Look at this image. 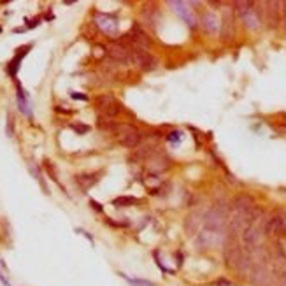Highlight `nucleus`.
<instances>
[{
    "label": "nucleus",
    "instance_id": "nucleus-11",
    "mask_svg": "<svg viewBox=\"0 0 286 286\" xmlns=\"http://www.w3.org/2000/svg\"><path fill=\"white\" fill-rule=\"evenodd\" d=\"M169 6L174 7V11H176V13L179 14L183 19H185L186 25L192 27V29H195L197 19H195V16H193L192 9H190V4L188 2H181V0H179V2H169Z\"/></svg>",
    "mask_w": 286,
    "mask_h": 286
},
{
    "label": "nucleus",
    "instance_id": "nucleus-27",
    "mask_svg": "<svg viewBox=\"0 0 286 286\" xmlns=\"http://www.w3.org/2000/svg\"><path fill=\"white\" fill-rule=\"evenodd\" d=\"M90 205H91V207L95 209V211L102 213V207H100V204H98V202H95V200H90Z\"/></svg>",
    "mask_w": 286,
    "mask_h": 286
},
{
    "label": "nucleus",
    "instance_id": "nucleus-15",
    "mask_svg": "<svg viewBox=\"0 0 286 286\" xmlns=\"http://www.w3.org/2000/svg\"><path fill=\"white\" fill-rule=\"evenodd\" d=\"M284 226V214H272L265 218V236H276Z\"/></svg>",
    "mask_w": 286,
    "mask_h": 286
},
{
    "label": "nucleus",
    "instance_id": "nucleus-20",
    "mask_svg": "<svg viewBox=\"0 0 286 286\" xmlns=\"http://www.w3.org/2000/svg\"><path fill=\"white\" fill-rule=\"evenodd\" d=\"M97 126L100 130H104V132H116V128H118L116 121H113V118L104 116V114H100V116L97 118Z\"/></svg>",
    "mask_w": 286,
    "mask_h": 286
},
{
    "label": "nucleus",
    "instance_id": "nucleus-24",
    "mask_svg": "<svg viewBox=\"0 0 286 286\" xmlns=\"http://www.w3.org/2000/svg\"><path fill=\"white\" fill-rule=\"evenodd\" d=\"M70 126H72V128H74L77 134H86V132H88V130H90V126H88V125H81V123H72V125H70Z\"/></svg>",
    "mask_w": 286,
    "mask_h": 286
},
{
    "label": "nucleus",
    "instance_id": "nucleus-4",
    "mask_svg": "<svg viewBox=\"0 0 286 286\" xmlns=\"http://www.w3.org/2000/svg\"><path fill=\"white\" fill-rule=\"evenodd\" d=\"M226 236L220 230H209L204 228L200 233L197 236V246L198 248H205V249H213V248H220V246H225Z\"/></svg>",
    "mask_w": 286,
    "mask_h": 286
},
{
    "label": "nucleus",
    "instance_id": "nucleus-2",
    "mask_svg": "<svg viewBox=\"0 0 286 286\" xmlns=\"http://www.w3.org/2000/svg\"><path fill=\"white\" fill-rule=\"evenodd\" d=\"M248 277L253 286H272V269L269 267V262H253Z\"/></svg>",
    "mask_w": 286,
    "mask_h": 286
},
{
    "label": "nucleus",
    "instance_id": "nucleus-19",
    "mask_svg": "<svg viewBox=\"0 0 286 286\" xmlns=\"http://www.w3.org/2000/svg\"><path fill=\"white\" fill-rule=\"evenodd\" d=\"M202 25H204V29L207 30L209 34H218V30H220V19H218L216 14L205 13L202 16Z\"/></svg>",
    "mask_w": 286,
    "mask_h": 286
},
{
    "label": "nucleus",
    "instance_id": "nucleus-1",
    "mask_svg": "<svg viewBox=\"0 0 286 286\" xmlns=\"http://www.w3.org/2000/svg\"><path fill=\"white\" fill-rule=\"evenodd\" d=\"M264 236H265V218L262 216L258 218L255 223H251L244 230V233H242V244L246 246L248 251H253V249L262 246Z\"/></svg>",
    "mask_w": 286,
    "mask_h": 286
},
{
    "label": "nucleus",
    "instance_id": "nucleus-3",
    "mask_svg": "<svg viewBox=\"0 0 286 286\" xmlns=\"http://www.w3.org/2000/svg\"><path fill=\"white\" fill-rule=\"evenodd\" d=\"M226 223H228L226 207H223V205H220V204L213 205L204 216V225H205V228H209V230H220V232H223Z\"/></svg>",
    "mask_w": 286,
    "mask_h": 286
},
{
    "label": "nucleus",
    "instance_id": "nucleus-17",
    "mask_svg": "<svg viewBox=\"0 0 286 286\" xmlns=\"http://www.w3.org/2000/svg\"><path fill=\"white\" fill-rule=\"evenodd\" d=\"M233 34H236V29H233V16H232V11L226 9L223 14V23H221V35H223V39H232Z\"/></svg>",
    "mask_w": 286,
    "mask_h": 286
},
{
    "label": "nucleus",
    "instance_id": "nucleus-13",
    "mask_svg": "<svg viewBox=\"0 0 286 286\" xmlns=\"http://www.w3.org/2000/svg\"><path fill=\"white\" fill-rule=\"evenodd\" d=\"M95 23H97V27L102 32H104V34L114 35L118 32V21H116V18H113V16H109V14L98 13L97 16H95Z\"/></svg>",
    "mask_w": 286,
    "mask_h": 286
},
{
    "label": "nucleus",
    "instance_id": "nucleus-10",
    "mask_svg": "<svg viewBox=\"0 0 286 286\" xmlns=\"http://www.w3.org/2000/svg\"><path fill=\"white\" fill-rule=\"evenodd\" d=\"M204 216H205V213L197 209V211H192L185 218V232L188 233L190 237L198 236V230L204 225Z\"/></svg>",
    "mask_w": 286,
    "mask_h": 286
},
{
    "label": "nucleus",
    "instance_id": "nucleus-8",
    "mask_svg": "<svg viewBox=\"0 0 286 286\" xmlns=\"http://www.w3.org/2000/svg\"><path fill=\"white\" fill-rule=\"evenodd\" d=\"M132 62L136 63L139 69L146 70V72L153 70L154 67L158 65V60L149 53L148 49H136V51H132Z\"/></svg>",
    "mask_w": 286,
    "mask_h": 286
},
{
    "label": "nucleus",
    "instance_id": "nucleus-7",
    "mask_svg": "<svg viewBox=\"0 0 286 286\" xmlns=\"http://www.w3.org/2000/svg\"><path fill=\"white\" fill-rule=\"evenodd\" d=\"M95 106H97L98 109L104 113V116H109V118L116 116V114L121 111V107L116 102V98H114L113 95H109V93L98 95V97L95 98Z\"/></svg>",
    "mask_w": 286,
    "mask_h": 286
},
{
    "label": "nucleus",
    "instance_id": "nucleus-18",
    "mask_svg": "<svg viewBox=\"0 0 286 286\" xmlns=\"http://www.w3.org/2000/svg\"><path fill=\"white\" fill-rule=\"evenodd\" d=\"M98 176H100V172H85V174H77V176H75V183H77V185L81 186L83 190H90L91 186H93L95 183L98 181Z\"/></svg>",
    "mask_w": 286,
    "mask_h": 286
},
{
    "label": "nucleus",
    "instance_id": "nucleus-22",
    "mask_svg": "<svg viewBox=\"0 0 286 286\" xmlns=\"http://www.w3.org/2000/svg\"><path fill=\"white\" fill-rule=\"evenodd\" d=\"M137 198L136 197H128V195H123V197H118L113 200V205L114 207H130V205H136L137 204Z\"/></svg>",
    "mask_w": 286,
    "mask_h": 286
},
{
    "label": "nucleus",
    "instance_id": "nucleus-25",
    "mask_svg": "<svg viewBox=\"0 0 286 286\" xmlns=\"http://www.w3.org/2000/svg\"><path fill=\"white\" fill-rule=\"evenodd\" d=\"M167 139H169V142H172V144H176V141H177V142L181 141V132H172V134H170V136L167 137Z\"/></svg>",
    "mask_w": 286,
    "mask_h": 286
},
{
    "label": "nucleus",
    "instance_id": "nucleus-5",
    "mask_svg": "<svg viewBox=\"0 0 286 286\" xmlns=\"http://www.w3.org/2000/svg\"><path fill=\"white\" fill-rule=\"evenodd\" d=\"M116 136L125 148H137L142 142V132L132 125H118Z\"/></svg>",
    "mask_w": 286,
    "mask_h": 286
},
{
    "label": "nucleus",
    "instance_id": "nucleus-26",
    "mask_svg": "<svg viewBox=\"0 0 286 286\" xmlns=\"http://www.w3.org/2000/svg\"><path fill=\"white\" fill-rule=\"evenodd\" d=\"M70 97L72 98H79V100H88V97L83 93H75V91H70Z\"/></svg>",
    "mask_w": 286,
    "mask_h": 286
},
{
    "label": "nucleus",
    "instance_id": "nucleus-14",
    "mask_svg": "<svg viewBox=\"0 0 286 286\" xmlns=\"http://www.w3.org/2000/svg\"><path fill=\"white\" fill-rule=\"evenodd\" d=\"M148 167H149L151 174H162L170 167V160L164 153H154L148 160Z\"/></svg>",
    "mask_w": 286,
    "mask_h": 286
},
{
    "label": "nucleus",
    "instance_id": "nucleus-6",
    "mask_svg": "<svg viewBox=\"0 0 286 286\" xmlns=\"http://www.w3.org/2000/svg\"><path fill=\"white\" fill-rule=\"evenodd\" d=\"M223 255H225V264L228 269H237V265H239L242 255H244V249L239 246V242H237L233 237H230V239H226L225 246H223Z\"/></svg>",
    "mask_w": 286,
    "mask_h": 286
},
{
    "label": "nucleus",
    "instance_id": "nucleus-28",
    "mask_svg": "<svg viewBox=\"0 0 286 286\" xmlns=\"http://www.w3.org/2000/svg\"><path fill=\"white\" fill-rule=\"evenodd\" d=\"M283 29L286 32V9H284V19H283Z\"/></svg>",
    "mask_w": 286,
    "mask_h": 286
},
{
    "label": "nucleus",
    "instance_id": "nucleus-21",
    "mask_svg": "<svg viewBox=\"0 0 286 286\" xmlns=\"http://www.w3.org/2000/svg\"><path fill=\"white\" fill-rule=\"evenodd\" d=\"M157 16H158V11L154 9V7H151V9H144L142 11V21H144L146 27L154 29V25H157Z\"/></svg>",
    "mask_w": 286,
    "mask_h": 286
},
{
    "label": "nucleus",
    "instance_id": "nucleus-23",
    "mask_svg": "<svg viewBox=\"0 0 286 286\" xmlns=\"http://www.w3.org/2000/svg\"><path fill=\"white\" fill-rule=\"evenodd\" d=\"M29 47H30V46L21 47V49H19V51H21V53L16 55L14 60L9 63V67H7V72H9L11 75H14V74H16V70H18V67H19L18 63H19V60H21V57H25V55H27V49H29Z\"/></svg>",
    "mask_w": 286,
    "mask_h": 286
},
{
    "label": "nucleus",
    "instance_id": "nucleus-12",
    "mask_svg": "<svg viewBox=\"0 0 286 286\" xmlns=\"http://www.w3.org/2000/svg\"><path fill=\"white\" fill-rule=\"evenodd\" d=\"M264 6H265V9H264L265 21L269 23L271 29H276L281 21V9H279L281 4L279 2H267V4H264Z\"/></svg>",
    "mask_w": 286,
    "mask_h": 286
},
{
    "label": "nucleus",
    "instance_id": "nucleus-16",
    "mask_svg": "<svg viewBox=\"0 0 286 286\" xmlns=\"http://www.w3.org/2000/svg\"><path fill=\"white\" fill-rule=\"evenodd\" d=\"M230 207H232V213H248V211H251L253 207H256V205H255V200L249 195H239L233 198Z\"/></svg>",
    "mask_w": 286,
    "mask_h": 286
},
{
    "label": "nucleus",
    "instance_id": "nucleus-9",
    "mask_svg": "<svg viewBox=\"0 0 286 286\" xmlns=\"http://www.w3.org/2000/svg\"><path fill=\"white\" fill-rule=\"evenodd\" d=\"M106 51L114 62L126 63V62L132 60V51H130L128 47L123 46L121 42H109L106 47Z\"/></svg>",
    "mask_w": 286,
    "mask_h": 286
}]
</instances>
